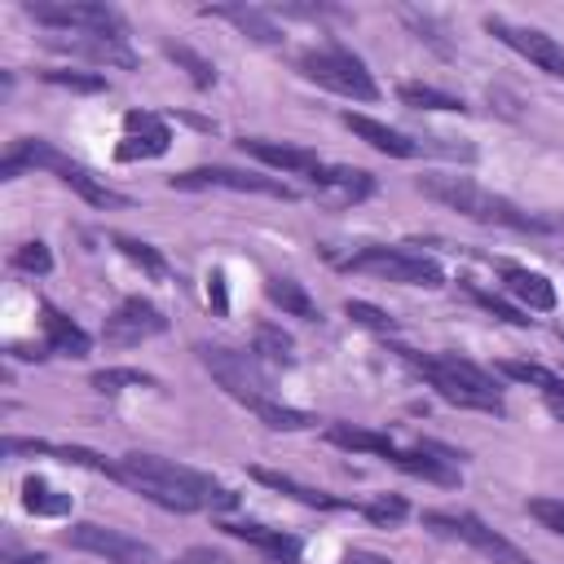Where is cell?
Segmentation results:
<instances>
[{
	"label": "cell",
	"mask_w": 564,
	"mask_h": 564,
	"mask_svg": "<svg viewBox=\"0 0 564 564\" xmlns=\"http://www.w3.org/2000/svg\"><path fill=\"white\" fill-rule=\"evenodd\" d=\"M119 480L128 489H137L141 498H150L163 511H229L238 507V494L225 489L220 480H212L207 471H194L185 463L159 458V454H123L119 458Z\"/></svg>",
	"instance_id": "cell-1"
},
{
	"label": "cell",
	"mask_w": 564,
	"mask_h": 564,
	"mask_svg": "<svg viewBox=\"0 0 564 564\" xmlns=\"http://www.w3.org/2000/svg\"><path fill=\"white\" fill-rule=\"evenodd\" d=\"M26 167H44V172H53L62 185H70V189H75L84 203H93V207H128V203H132V198L115 194L110 185H101L84 163L66 159L57 145L40 141V137H18V141L9 145V154L0 159V181H13V176L26 172Z\"/></svg>",
	"instance_id": "cell-2"
},
{
	"label": "cell",
	"mask_w": 564,
	"mask_h": 564,
	"mask_svg": "<svg viewBox=\"0 0 564 564\" xmlns=\"http://www.w3.org/2000/svg\"><path fill=\"white\" fill-rule=\"evenodd\" d=\"M419 194H427L432 203L467 216V220H480V225H502V229H520V234H538L546 229L542 220H533L529 212H520L511 198L467 181V176H419Z\"/></svg>",
	"instance_id": "cell-3"
},
{
	"label": "cell",
	"mask_w": 564,
	"mask_h": 564,
	"mask_svg": "<svg viewBox=\"0 0 564 564\" xmlns=\"http://www.w3.org/2000/svg\"><path fill=\"white\" fill-rule=\"evenodd\" d=\"M295 66H300L304 79H313V84H322V88H330V93H339V97H352V101H379V84L370 79L366 62H361L352 48H344V44L304 48V53L295 57Z\"/></svg>",
	"instance_id": "cell-4"
},
{
	"label": "cell",
	"mask_w": 564,
	"mask_h": 564,
	"mask_svg": "<svg viewBox=\"0 0 564 564\" xmlns=\"http://www.w3.org/2000/svg\"><path fill=\"white\" fill-rule=\"evenodd\" d=\"M194 352H198L203 370H207L234 401H242L247 410L273 397V392H269L264 361H260L256 352H242V348H229V344H198Z\"/></svg>",
	"instance_id": "cell-5"
},
{
	"label": "cell",
	"mask_w": 564,
	"mask_h": 564,
	"mask_svg": "<svg viewBox=\"0 0 564 564\" xmlns=\"http://www.w3.org/2000/svg\"><path fill=\"white\" fill-rule=\"evenodd\" d=\"M26 18H35L40 26H53V31H70V35L128 40L123 13L110 4H93V0H31Z\"/></svg>",
	"instance_id": "cell-6"
},
{
	"label": "cell",
	"mask_w": 564,
	"mask_h": 564,
	"mask_svg": "<svg viewBox=\"0 0 564 564\" xmlns=\"http://www.w3.org/2000/svg\"><path fill=\"white\" fill-rule=\"evenodd\" d=\"M344 269H348V273H375V278L401 282V286H427V291H436V286L445 282L441 264H436L432 256L410 251V247H366V251L348 256Z\"/></svg>",
	"instance_id": "cell-7"
},
{
	"label": "cell",
	"mask_w": 564,
	"mask_h": 564,
	"mask_svg": "<svg viewBox=\"0 0 564 564\" xmlns=\"http://www.w3.org/2000/svg\"><path fill=\"white\" fill-rule=\"evenodd\" d=\"M423 529H432L441 538H454V542H467V546H476L494 564H538V560H529L520 546H511L502 533H494L471 511H423Z\"/></svg>",
	"instance_id": "cell-8"
},
{
	"label": "cell",
	"mask_w": 564,
	"mask_h": 564,
	"mask_svg": "<svg viewBox=\"0 0 564 564\" xmlns=\"http://www.w3.org/2000/svg\"><path fill=\"white\" fill-rule=\"evenodd\" d=\"M66 546L75 551H88V555H101L106 564H167L150 542L141 538H128L119 529H106V524H93V520H79L62 533Z\"/></svg>",
	"instance_id": "cell-9"
},
{
	"label": "cell",
	"mask_w": 564,
	"mask_h": 564,
	"mask_svg": "<svg viewBox=\"0 0 564 564\" xmlns=\"http://www.w3.org/2000/svg\"><path fill=\"white\" fill-rule=\"evenodd\" d=\"M172 189H238V194H269V198H282L291 203L295 189L278 176H260V172H238V167H220V163H207V167H189V172H176L167 176Z\"/></svg>",
	"instance_id": "cell-10"
},
{
	"label": "cell",
	"mask_w": 564,
	"mask_h": 564,
	"mask_svg": "<svg viewBox=\"0 0 564 564\" xmlns=\"http://www.w3.org/2000/svg\"><path fill=\"white\" fill-rule=\"evenodd\" d=\"M405 366H414L423 379H427V388L441 397V401H449V405H458V410H480V414H507V405H502V397L498 392H476V388H467V383H458L449 370H441L436 361H432V352H414V348H392Z\"/></svg>",
	"instance_id": "cell-11"
},
{
	"label": "cell",
	"mask_w": 564,
	"mask_h": 564,
	"mask_svg": "<svg viewBox=\"0 0 564 564\" xmlns=\"http://www.w3.org/2000/svg\"><path fill=\"white\" fill-rule=\"evenodd\" d=\"M163 330H167L163 308L150 304V300H141V295H128V300H119V308L106 317L101 339H106L110 348H132V344L154 339V335H163Z\"/></svg>",
	"instance_id": "cell-12"
},
{
	"label": "cell",
	"mask_w": 564,
	"mask_h": 564,
	"mask_svg": "<svg viewBox=\"0 0 564 564\" xmlns=\"http://www.w3.org/2000/svg\"><path fill=\"white\" fill-rule=\"evenodd\" d=\"M485 31L498 35V40H502L507 48H516L520 57H529L538 70L564 79V44H555L546 31H538V26H516V22H507V18H485Z\"/></svg>",
	"instance_id": "cell-13"
},
{
	"label": "cell",
	"mask_w": 564,
	"mask_h": 564,
	"mask_svg": "<svg viewBox=\"0 0 564 564\" xmlns=\"http://www.w3.org/2000/svg\"><path fill=\"white\" fill-rule=\"evenodd\" d=\"M172 145V132L163 123V115L154 110H128L123 115V141L115 145L119 163H137V159H163Z\"/></svg>",
	"instance_id": "cell-14"
},
{
	"label": "cell",
	"mask_w": 564,
	"mask_h": 564,
	"mask_svg": "<svg viewBox=\"0 0 564 564\" xmlns=\"http://www.w3.org/2000/svg\"><path fill=\"white\" fill-rule=\"evenodd\" d=\"M308 185H313L317 203H326V207H352V203H361V198L375 194V176L361 172V167H326L322 163L308 176Z\"/></svg>",
	"instance_id": "cell-15"
},
{
	"label": "cell",
	"mask_w": 564,
	"mask_h": 564,
	"mask_svg": "<svg viewBox=\"0 0 564 564\" xmlns=\"http://www.w3.org/2000/svg\"><path fill=\"white\" fill-rule=\"evenodd\" d=\"M238 145H242V154H251V159H260V163L286 172V176H313V172L322 167V159H317L313 150H304V145L264 141V137H238Z\"/></svg>",
	"instance_id": "cell-16"
},
{
	"label": "cell",
	"mask_w": 564,
	"mask_h": 564,
	"mask_svg": "<svg viewBox=\"0 0 564 564\" xmlns=\"http://www.w3.org/2000/svg\"><path fill=\"white\" fill-rule=\"evenodd\" d=\"M40 326H44V348L48 352H57V357H88L93 352V335L79 326V322H70L57 304H48V300H40Z\"/></svg>",
	"instance_id": "cell-17"
},
{
	"label": "cell",
	"mask_w": 564,
	"mask_h": 564,
	"mask_svg": "<svg viewBox=\"0 0 564 564\" xmlns=\"http://www.w3.org/2000/svg\"><path fill=\"white\" fill-rule=\"evenodd\" d=\"M344 128H348L352 137H361V141H366L370 150H379V154H392V159L419 154V141H414V137H405V132H397V128H388V123H379V119H370V115L344 110Z\"/></svg>",
	"instance_id": "cell-18"
},
{
	"label": "cell",
	"mask_w": 564,
	"mask_h": 564,
	"mask_svg": "<svg viewBox=\"0 0 564 564\" xmlns=\"http://www.w3.org/2000/svg\"><path fill=\"white\" fill-rule=\"evenodd\" d=\"M251 480H260L264 489H273V494H286V498H295V502H304V507H317V511H361V502H348V498H335V494H326V489H308V485H300V480H291V476H282V471H269V467H251Z\"/></svg>",
	"instance_id": "cell-19"
},
{
	"label": "cell",
	"mask_w": 564,
	"mask_h": 564,
	"mask_svg": "<svg viewBox=\"0 0 564 564\" xmlns=\"http://www.w3.org/2000/svg\"><path fill=\"white\" fill-rule=\"evenodd\" d=\"M53 48H66L70 57H88L97 66H119V70H132L137 66V53L123 44V40H106V35H79V40H48Z\"/></svg>",
	"instance_id": "cell-20"
},
{
	"label": "cell",
	"mask_w": 564,
	"mask_h": 564,
	"mask_svg": "<svg viewBox=\"0 0 564 564\" xmlns=\"http://www.w3.org/2000/svg\"><path fill=\"white\" fill-rule=\"evenodd\" d=\"M203 13L234 22V26H238L242 35H251L256 44H269V48H278V44H282V31L273 26V18H269L264 9H251V4H207Z\"/></svg>",
	"instance_id": "cell-21"
},
{
	"label": "cell",
	"mask_w": 564,
	"mask_h": 564,
	"mask_svg": "<svg viewBox=\"0 0 564 564\" xmlns=\"http://www.w3.org/2000/svg\"><path fill=\"white\" fill-rule=\"evenodd\" d=\"M502 286H507V295H516L520 304H529V308H538V313H551V308H555V286H551V278H542V273H533V269L502 264Z\"/></svg>",
	"instance_id": "cell-22"
},
{
	"label": "cell",
	"mask_w": 564,
	"mask_h": 564,
	"mask_svg": "<svg viewBox=\"0 0 564 564\" xmlns=\"http://www.w3.org/2000/svg\"><path fill=\"white\" fill-rule=\"evenodd\" d=\"M229 538H242V542H251V546H260L264 555H273V560H295L300 555V542L291 538V533H282V529H269V524H251V520H238V524H220Z\"/></svg>",
	"instance_id": "cell-23"
},
{
	"label": "cell",
	"mask_w": 564,
	"mask_h": 564,
	"mask_svg": "<svg viewBox=\"0 0 564 564\" xmlns=\"http://www.w3.org/2000/svg\"><path fill=\"white\" fill-rule=\"evenodd\" d=\"M388 463L392 467H401L405 476H419V480H432V485H458V467L454 463H441V458H432L427 449H392L388 454Z\"/></svg>",
	"instance_id": "cell-24"
},
{
	"label": "cell",
	"mask_w": 564,
	"mask_h": 564,
	"mask_svg": "<svg viewBox=\"0 0 564 564\" xmlns=\"http://www.w3.org/2000/svg\"><path fill=\"white\" fill-rule=\"evenodd\" d=\"M326 441L339 445V449H352V454H379V458H388V454L397 449L392 436L370 432V427H357V423H330V427H326Z\"/></svg>",
	"instance_id": "cell-25"
},
{
	"label": "cell",
	"mask_w": 564,
	"mask_h": 564,
	"mask_svg": "<svg viewBox=\"0 0 564 564\" xmlns=\"http://www.w3.org/2000/svg\"><path fill=\"white\" fill-rule=\"evenodd\" d=\"M264 295H269L286 317H300V322H317V317H322L317 304H313V295H308L295 278H269V282H264Z\"/></svg>",
	"instance_id": "cell-26"
},
{
	"label": "cell",
	"mask_w": 564,
	"mask_h": 564,
	"mask_svg": "<svg viewBox=\"0 0 564 564\" xmlns=\"http://www.w3.org/2000/svg\"><path fill=\"white\" fill-rule=\"evenodd\" d=\"M22 507H26L31 516H48V520H57V516L70 511V494L53 489V485L40 480V476H26V480H22Z\"/></svg>",
	"instance_id": "cell-27"
},
{
	"label": "cell",
	"mask_w": 564,
	"mask_h": 564,
	"mask_svg": "<svg viewBox=\"0 0 564 564\" xmlns=\"http://www.w3.org/2000/svg\"><path fill=\"white\" fill-rule=\"evenodd\" d=\"M251 352H256L260 361H269V366H291V361H295V339H291L282 326L260 322L256 335H251Z\"/></svg>",
	"instance_id": "cell-28"
},
{
	"label": "cell",
	"mask_w": 564,
	"mask_h": 564,
	"mask_svg": "<svg viewBox=\"0 0 564 564\" xmlns=\"http://www.w3.org/2000/svg\"><path fill=\"white\" fill-rule=\"evenodd\" d=\"M110 247H115L123 260H132L145 278H167V260H163L159 247H150V242L132 238V234H110Z\"/></svg>",
	"instance_id": "cell-29"
},
{
	"label": "cell",
	"mask_w": 564,
	"mask_h": 564,
	"mask_svg": "<svg viewBox=\"0 0 564 564\" xmlns=\"http://www.w3.org/2000/svg\"><path fill=\"white\" fill-rule=\"evenodd\" d=\"M498 375H502V379H516V383H529V388H538L542 397H560V392H564V379H560L555 370L538 366V361H498Z\"/></svg>",
	"instance_id": "cell-30"
},
{
	"label": "cell",
	"mask_w": 564,
	"mask_h": 564,
	"mask_svg": "<svg viewBox=\"0 0 564 564\" xmlns=\"http://www.w3.org/2000/svg\"><path fill=\"white\" fill-rule=\"evenodd\" d=\"M432 361H436L441 370H449L458 383L476 388V392H498V379H494L485 366H476V361H467V357H458V352H432ZM498 397H502V392H498Z\"/></svg>",
	"instance_id": "cell-31"
},
{
	"label": "cell",
	"mask_w": 564,
	"mask_h": 564,
	"mask_svg": "<svg viewBox=\"0 0 564 564\" xmlns=\"http://www.w3.org/2000/svg\"><path fill=\"white\" fill-rule=\"evenodd\" d=\"M397 97L410 106V110H467V101L463 97H454V93H441V88H432V84H401L397 88Z\"/></svg>",
	"instance_id": "cell-32"
},
{
	"label": "cell",
	"mask_w": 564,
	"mask_h": 564,
	"mask_svg": "<svg viewBox=\"0 0 564 564\" xmlns=\"http://www.w3.org/2000/svg\"><path fill=\"white\" fill-rule=\"evenodd\" d=\"M163 53H167V57H172V62H176L185 75H189V84H194V88H212V84H216V66H212L203 53H194L189 44L163 40Z\"/></svg>",
	"instance_id": "cell-33"
},
{
	"label": "cell",
	"mask_w": 564,
	"mask_h": 564,
	"mask_svg": "<svg viewBox=\"0 0 564 564\" xmlns=\"http://www.w3.org/2000/svg\"><path fill=\"white\" fill-rule=\"evenodd\" d=\"M251 414L260 419V423H269V427H278V432H304V427H313L317 419L308 414V410H295V405H282V401H260V405H251Z\"/></svg>",
	"instance_id": "cell-34"
},
{
	"label": "cell",
	"mask_w": 564,
	"mask_h": 564,
	"mask_svg": "<svg viewBox=\"0 0 564 564\" xmlns=\"http://www.w3.org/2000/svg\"><path fill=\"white\" fill-rule=\"evenodd\" d=\"M97 392H123V388H159V379L154 375H145V370H137V366H106V370H93V379H88Z\"/></svg>",
	"instance_id": "cell-35"
},
{
	"label": "cell",
	"mask_w": 564,
	"mask_h": 564,
	"mask_svg": "<svg viewBox=\"0 0 564 564\" xmlns=\"http://www.w3.org/2000/svg\"><path fill=\"white\" fill-rule=\"evenodd\" d=\"M361 516H366L370 524H379V529H392V524H401V520L410 516V502H405L401 494H379V498L361 502Z\"/></svg>",
	"instance_id": "cell-36"
},
{
	"label": "cell",
	"mask_w": 564,
	"mask_h": 564,
	"mask_svg": "<svg viewBox=\"0 0 564 564\" xmlns=\"http://www.w3.org/2000/svg\"><path fill=\"white\" fill-rule=\"evenodd\" d=\"M463 291H467V300H476L485 313H494V317L507 322V326H529V322H533V317H524L516 304H507L502 295H494V291H485V286H476V282H467Z\"/></svg>",
	"instance_id": "cell-37"
},
{
	"label": "cell",
	"mask_w": 564,
	"mask_h": 564,
	"mask_svg": "<svg viewBox=\"0 0 564 564\" xmlns=\"http://www.w3.org/2000/svg\"><path fill=\"white\" fill-rule=\"evenodd\" d=\"M344 313H348L357 326L375 330V335H392V330H397V322H392L379 304H370V300H344Z\"/></svg>",
	"instance_id": "cell-38"
},
{
	"label": "cell",
	"mask_w": 564,
	"mask_h": 564,
	"mask_svg": "<svg viewBox=\"0 0 564 564\" xmlns=\"http://www.w3.org/2000/svg\"><path fill=\"white\" fill-rule=\"evenodd\" d=\"M44 84L70 88V93H106V79L93 70H44Z\"/></svg>",
	"instance_id": "cell-39"
},
{
	"label": "cell",
	"mask_w": 564,
	"mask_h": 564,
	"mask_svg": "<svg viewBox=\"0 0 564 564\" xmlns=\"http://www.w3.org/2000/svg\"><path fill=\"white\" fill-rule=\"evenodd\" d=\"M13 269H22V273H35V278H44V273H53V251L35 238V242H22L18 251H13Z\"/></svg>",
	"instance_id": "cell-40"
},
{
	"label": "cell",
	"mask_w": 564,
	"mask_h": 564,
	"mask_svg": "<svg viewBox=\"0 0 564 564\" xmlns=\"http://www.w3.org/2000/svg\"><path fill=\"white\" fill-rule=\"evenodd\" d=\"M524 511H529L542 529H551V533H560V538H564V502H560V498H529V502H524Z\"/></svg>",
	"instance_id": "cell-41"
},
{
	"label": "cell",
	"mask_w": 564,
	"mask_h": 564,
	"mask_svg": "<svg viewBox=\"0 0 564 564\" xmlns=\"http://www.w3.org/2000/svg\"><path fill=\"white\" fill-rule=\"evenodd\" d=\"M419 150H432V154H445V159H463V163H471V159H476V145L454 141V137H423V141H419Z\"/></svg>",
	"instance_id": "cell-42"
},
{
	"label": "cell",
	"mask_w": 564,
	"mask_h": 564,
	"mask_svg": "<svg viewBox=\"0 0 564 564\" xmlns=\"http://www.w3.org/2000/svg\"><path fill=\"white\" fill-rule=\"evenodd\" d=\"M207 300H212L216 313H229V295H225V273H220V269L207 278Z\"/></svg>",
	"instance_id": "cell-43"
},
{
	"label": "cell",
	"mask_w": 564,
	"mask_h": 564,
	"mask_svg": "<svg viewBox=\"0 0 564 564\" xmlns=\"http://www.w3.org/2000/svg\"><path fill=\"white\" fill-rule=\"evenodd\" d=\"M344 564H392L388 555H375V551H348Z\"/></svg>",
	"instance_id": "cell-44"
},
{
	"label": "cell",
	"mask_w": 564,
	"mask_h": 564,
	"mask_svg": "<svg viewBox=\"0 0 564 564\" xmlns=\"http://www.w3.org/2000/svg\"><path fill=\"white\" fill-rule=\"evenodd\" d=\"M185 564H225V555L220 551H189Z\"/></svg>",
	"instance_id": "cell-45"
},
{
	"label": "cell",
	"mask_w": 564,
	"mask_h": 564,
	"mask_svg": "<svg viewBox=\"0 0 564 564\" xmlns=\"http://www.w3.org/2000/svg\"><path fill=\"white\" fill-rule=\"evenodd\" d=\"M4 564H48V555H40V551L35 555H9Z\"/></svg>",
	"instance_id": "cell-46"
},
{
	"label": "cell",
	"mask_w": 564,
	"mask_h": 564,
	"mask_svg": "<svg viewBox=\"0 0 564 564\" xmlns=\"http://www.w3.org/2000/svg\"><path fill=\"white\" fill-rule=\"evenodd\" d=\"M542 401H546V410H551V414L564 423V392H560V397H542Z\"/></svg>",
	"instance_id": "cell-47"
},
{
	"label": "cell",
	"mask_w": 564,
	"mask_h": 564,
	"mask_svg": "<svg viewBox=\"0 0 564 564\" xmlns=\"http://www.w3.org/2000/svg\"><path fill=\"white\" fill-rule=\"evenodd\" d=\"M555 229H560V234H564V220H560V225H555Z\"/></svg>",
	"instance_id": "cell-48"
}]
</instances>
